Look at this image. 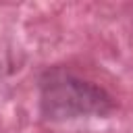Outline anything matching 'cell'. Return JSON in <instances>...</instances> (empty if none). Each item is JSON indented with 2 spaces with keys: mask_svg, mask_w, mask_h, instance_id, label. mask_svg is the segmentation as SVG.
Here are the masks:
<instances>
[{
  "mask_svg": "<svg viewBox=\"0 0 133 133\" xmlns=\"http://www.w3.org/2000/svg\"><path fill=\"white\" fill-rule=\"evenodd\" d=\"M110 108L112 102L104 89L73 73L54 69L42 79V110L48 118L106 114Z\"/></svg>",
  "mask_w": 133,
  "mask_h": 133,
  "instance_id": "1",
  "label": "cell"
}]
</instances>
